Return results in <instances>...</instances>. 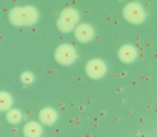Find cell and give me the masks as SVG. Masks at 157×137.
Returning <instances> with one entry per match:
<instances>
[{
  "label": "cell",
  "mask_w": 157,
  "mask_h": 137,
  "mask_svg": "<svg viewBox=\"0 0 157 137\" xmlns=\"http://www.w3.org/2000/svg\"><path fill=\"white\" fill-rule=\"evenodd\" d=\"M39 121L42 124H48V126L55 124L57 123V112L53 108H42L39 113Z\"/></svg>",
  "instance_id": "obj_8"
},
{
  "label": "cell",
  "mask_w": 157,
  "mask_h": 137,
  "mask_svg": "<svg viewBox=\"0 0 157 137\" xmlns=\"http://www.w3.org/2000/svg\"><path fill=\"white\" fill-rule=\"evenodd\" d=\"M78 24V11L75 7H66L60 11L59 18H57V28L62 33H70L71 29H75V26Z\"/></svg>",
  "instance_id": "obj_2"
},
{
  "label": "cell",
  "mask_w": 157,
  "mask_h": 137,
  "mask_svg": "<svg viewBox=\"0 0 157 137\" xmlns=\"http://www.w3.org/2000/svg\"><path fill=\"white\" fill-rule=\"evenodd\" d=\"M55 60L62 66H71L77 60V49L71 44H60L55 49Z\"/></svg>",
  "instance_id": "obj_4"
},
{
  "label": "cell",
  "mask_w": 157,
  "mask_h": 137,
  "mask_svg": "<svg viewBox=\"0 0 157 137\" xmlns=\"http://www.w3.org/2000/svg\"><path fill=\"white\" fill-rule=\"evenodd\" d=\"M122 15H124V18H126L130 24H143V22H144V17H146L144 7H143L139 2H130V4H126Z\"/></svg>",
  "instance_id": "obj_3"
},
{
  "label": "cell",
  "mask_w": 157,
  "mask_h": 137,
  "mask_svg": "<svg viewBox=\"0 0 157 137\" xmlns=\"http://www.w3.org/2000/svg\"><path fill=\"white\" fill-rule=\"evenodd\" d=\"M13 104V97L7 91H0V112H7Z\"/></svg>",
  "instance_id": "obj_11"
},
{
  "label": "cell",
  "mask_w": 157,
  "mask_h": 137,
  "mask_svg": "<svg viewBox=\"0 0 157 137\" xmlns=\"http://www.w3.org/2000/svg\"><path fill=\"white\" fill-rule=\"evenodd\" d=\"M24 135L26 137H39L42 135V123H35V121H31V123H28L26 126H24Z\"/></svg>",
  "instance_id": "obj_9"
},
{
  "label": "cell",
  "mask_w": 157,
  "mask_h": 137,
  "mask_svg": "<svg viewBox=\"0 0 157 137\" xmlns=\"http://www.w3.org/2000/svg\"><path fill=\"white\" fill-rule=\"evenodd\" d=\"M39 20V11L33 6H18L9 11V22L13 26H33Z\"/></svg>",
  "instance_id": "obj_1"
},
{
  "label": "cell",
  "mask_w": 157,
  "mask_h": 137,
  "mask_svg": "<svg viewBox=\"0 0 157 137\" xmlns=\"http://www.w3.org/2000/svg\"><path fill=\"white\" fill-rule=\"evenodd\" d=\"M33 79H35V75H33L31 71H24V73L20 75V81H22L24 84H31V82H33Z\"/></svg>",
  "instance_id": "obj_12"
},
{
  "label": "cell",
  "mask_w": 157,
  "mask_h": 137,
  "mask_svg": "<svg viewBox=\"0 0 157 137\" xmlns=\"http://www.w3.org/2000/svg\"><path fill=\"white\" fill-rule=\"evenodd\" d=\"M104 73H106V64H104V60H101V59H91V60H88L86 62V75L90 77V79H101V77H104Z\"/></svg>",
  "instance_id": "obj_5"
},
{
  "label": "cell",
  "mask_w": 157,
  "mask_h": 137,
  "mask_svg": "<svg viewBox=\"0 0 157 137\" xmlns=\"http://www.w3.org/2000/svg\"><path fill=\"white\" fill-rule=\"evenodd\" d=\"M6 119H7V123H9V124H17V123H20V121H22V112H20V110H17V108H9V110H7Z\"/></svg>",
  "instance_id": "obj_10"
},
{
  "label": "cell",
  "mask_w": 157,
  "mask_h": 137,
  "mask_svg": "<svg viewBox=\"0 0 157 137\" xmlns=\"http://www.w3.org/2000/svg\"><path fill=\"white\" fill-rule=\"evenodd\" d=\"M93 35H95V31L90 24H77L75 26V39L78 42H90L93 39Z\"/></svg>",
  "instance_id": "obj_6"
},
{
  "label": "cell",
  "mask_w": 157,
  "mask_h": 137,
  "mask_svg": "<svg viewBox=\"0 0 157 137\" xmlns=\"http://www.w3.org/2000/svg\"><path fill=\"white\" fill-rule=\"evenodd\" d=\"M119 59H121L122 62H126V64L133 62V60L137 59V49H135V46L124 44L121 49H119Z\"/></svg>",
  "instance_id": "obj_7"
}]
</instances>
